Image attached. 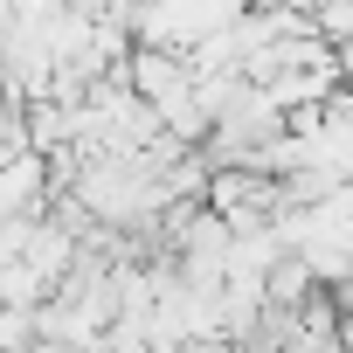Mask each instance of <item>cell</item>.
<instances>
[{"mask_svg":"<svg viewBox=\"0 0 353 353\" xmlns=\"http://www.w3.org/2000/svg\"><path fill=\"white\" fill-rule=\"evenodd\" d=\"M125 77H132V97H139L145 111H166L173 97L194 90L188 56H173V49H139V42H132V56H125Z\"/></svg>","mask_w":353,"mask_h":353,"instance_id":"cell-1","label":"cell"}]
</instances>
